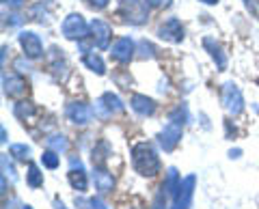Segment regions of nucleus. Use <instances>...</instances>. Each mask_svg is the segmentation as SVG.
<instances>
[{"instance_id":"f257e3e1","label":"nucleus","mask_w":259,"mask_h":209,"mask_svg":"<svg viewBox=\"0 0 259 209\" xmlns=\"http://www.w3.org/2000/svg\"><path fill=\"white\" fill-rule=\"evenodd\" d=\"M132 166L141 177H156L160 173V158L149 142H136L132 147Z\"/></svg>"},{"instance_id":"f03ea898","label":"nucleus","mask_w":259,"mask_h":209,"mask_svg":"<svg viewBox=\"0 0 259 209\" xmlns=\"http://www.w3.org/2000/svg\"><path fill=\"white\" fill-rule=\"evenodd\" d=\"M145 0H121L119 5V15L125 22H130L132 26H143L149 18V9Z\"/></svg>"},{"instance_id":"7ed1b4c3","label":"nucleus","mask_w":259,"mask_h":209,"mask_svg":"<svg viewBox=\"0 0 259 209\" xmlns=\"http://www.w3.org/2000/svg\"><path fill=\"white\" fill-rule=\"evenodd\" d=\"M63 35L69 41H82L84 37H89V28L91 24H87V20L80 13H69L67 18L63 20Z\"/></svg>"},{"instance_id":"20e7f679","label":"nucleus","mask_w":259,"mask_h":209,"mask_svg":"<svg viewBox=\"0 0 259 209\" xmlns=\"http://www.w3.org/2000/svg\"><path fill=\"white\" fill-rule=\"evenodd\" d=\"M221 99H223V106L229 115L238 117L242 110H244V97H242V91L238 88V84L233 82H225L223 84V91H221Z\"/></svg>"},{"instance_id":"39448f33","label":"nucleus","mask_w":259,"mask_h":209,"mask_svg":"<svg viewBox=\"0 0 259 209\" xmlns=\"http://www.w3.org/2000/svg\"><path fill=\"white\" fill-rule=\"evenodd\" d=\"M123 101L119 99V95L115 93H104L100 99L95 101V117L102 119V121H106L110 119L112 115H117V112H123Z\"/></svg>"},{"instance_id":"423d86ee","label":"nucleus","mask_w":259,"mask_h":209,"mask_svg":"<svg viewBox=\"0 0 259 209\" xmlns=\"http://www.w3.org/2000/svg\"><path fill=\"white\" fill-rule=\"evenodd\" d=\"M194 188H197V177L188 175L184 177L180 188L173 194V207L171 209H190L192 205V196H194Z\"/></svg>"},{"instance_id":"0eeeda50","label":"nucleus","mask_w":259,"mask_h":209,"mask_svg":"<svg viewBox=\"0 0 259 209\" xmlns=\"http://www.w3.org/2000/svg\"><path fill=\"white\" fill-rule=\"evenodd\" d=\"M65 115L74 125H89L95 117V108L89 106L84 101H71L67 108H65Z\"/></svg>"},{"instance_id":"6e6552de","label":"nucleus","mask_w":259,"mask_h":209,"mask_svg":"<svg viewBox=\"0 0 259 209\" xmlns=\"http://www.w3.org/2000/svg\"><path fill=\"white\" fill-rule=\"evenodd\" d=\"M3 91L7 97L11 99H22L28 93V82L18 74H5L3 76Z\"/></svg>"},{"instance_id":"1a4fd4ad","label":"nucleus","mask_w":259,"mask_h":209,"mask_svg":"<svg viewBox=\"0 0 259 209\" xmlns=\"http://www.w3.org/2000/svg\"><path fill=\"white\" fill-rule=\"evenodd\" d=\"M182 132H184V125L175 123V121H168L164 125V130L158 134L160 147L164 149V151H173L177 144H180V140H182Z\"/></svg>"},{"instance_id":"9d476101","label":"nucleus","mask_w":259,"mask_h":209,"mask_svg":"<svg viewBox=\"0 0 259 209\" xmlns=\"http://www.w3.org/2000/svg\"><path fill=\"white\" fill-rule=\"evenodd\" d=\"M158 37L168 43H182L184 41V26L177 18H168L158 26Z\"/></svg>"},{"instance_id":"9b49d317","label":"nucleus","mask_w":259,"mask_h":209,"mask_svg":"<svg viewBox=\"0 0 259 209\" xmlns=\"http://www.w3.org/2000/svg\"><path fill=\"white\" fill-rule=\"evenodd\" d=\"M20 45L24 50V56H28V59H41L44 56V43L39 35L30 33V30H24L20 33Z\"/></svg>"},{"instance_id":"f8f14e48","label":"nucleus","mask_w":259,"mask_h":209,"mask_svg":"<svg viewBox=\"0 0 259 209\" xmlns=\"http://www.w3.org/2000/svg\"><path fill=\"white\" fill-rule=\"evenodd\" d=\"M134 52H136V43L130 37H119L110 47V56L117 63H130L134 59Z\"/></svg>"},{"instance_id":"ddd939ff","label":"nucleus","mask_w":259,"mask_h":209,"mask_svg":"<svg viewBox=\"0 0 259 209\" xmlns=\"http://www.w3.org/2000/svg\"><path fill=\"white\" fill-rule=\"evenodd\" d=\"M91 33H93V41L97 47H108L110 45V39H112V28L108 22L104 20H93L91 22Z\"/></svg>"},{"instance_id":"4468645a","label":"nucleus","mask_w":259,"mask_h":209,"mask_svg":"<svg viewBox=\"0 0 259 209\" xmlns=\"http://www.w3.org/2000/svg\"><path fill=\"white\" fill-rule=\"evenodd\" d=\"M130 108H132L136 115H141V117H151L158 106H156V101H153L151 97H147V95L134 93L132 97H130Z\"/></svg>"},{"instance_id":"2eb2a0df","label":"nucleus","mask_w":259,"mask_h":209,"mask_svg":"<svg viewBox=\"0 0 259 209\" xmlns=\"http://www.w3.org/2000/svg\"><path fill=\"white\" fill-rule=\"evenodd\" d=\"M13 115H15V119H18V121H22L24 125H26V123L35 121V117L39 115V108H37L32 101L22 99V101H18V103L13 106Z\"/></svg>"},{"instance_id":"dca6fc26","label":"nucleus","mask_w":259,"mask_h":209,"mask_svg":"<svg viewBox=\"0 0 259 209\" xmlns=\"http://www.w3.org/2000/svg\"><path fill=\"white\" fill-rule=\"evenodd\" d=\"M93 181H95V190L100 192V194H108V192H112V188H115V177L108 171H104V168H95Z\"/></svg>"},{"instance_id":"f3484780","label":"nucleus","mask_w":259,"mask_h":209,"mask_svg":"<svg viewBox=\"0 0 259 209\" xmlns=\"http://www.w3.org/2000/svg\"><path fill=\"white\" fill-rule=\"evenodd\" d=\"M203 47L209 52V56L214 59V63H216V67H218V69H227V56H225L223 47H221V43H218L216 39L205 37V39H203Z\"/></svg>"},{"instance_id":"a211bd4d","label":"nucleus","mask_w":259,"mask_h":209,"mask_svg":"<svg viewBox=\"0 0 259 209\" xmlns=\"http://www.w3.org/2000/svg\"><path fill=\"white\" fill-rule=\"evenodd\" d=\"M48 69L54 78H63L65 69H67V63H65V56L59 52V47H52L50 50V63H48Z\"/></svg>"},{"instance_id":"6ab92c4d","label":"nucleus","mask_w":259,"mask_h":209,"mask_svg":"<svg viewBox=\"0 0 259 209\" xmlns=\"http://www.w3.org/2000/svg\"><path fill=\"white\" fill-rule=\"evenodd\" d=\"M108 155H110V144L106 140H100L93 147V155H91V162L95 168H104V164L108 162Z\"/></svg>"},{"instance_id":"aec40b11","label":"nucleus","mask_w":259,"mask_h":209,"mask_svg":"<svg viewBox=\"0 0 259 209\" xmlns=\"http://www.w3.org/2000/svg\"><path fill=\"white\" fill-rule=\"evenodd\" d=\"M67 179L71 183V188L78 190V192H87L89 188V179H87V173H84V168L80 166V168H71V171L67 173Z\"/></svg>"},{"instance_id":"412c9836","label":"nucleus","mask_w":259,"mask_h":209,"mask_svg":"<svg viewBox=\"0 0 259 209\" xmlns=\"http://www.w3.org/2000/svg\"><path fill=\"white\" fill-rule=\"evenodd\" d=\"M82 63L93 71V74H97V76H104V74H106V65H104V61H102L100 54H95V52H84Z\"/></svg>"},{"instance_id":"4be33fe9","label":"nucleus","mask_w":259,"mask_h":209,"mask_svg":"<svg viewBox=\"0 0 259 209\" xmlns=\"http://www.w3.org/2000/svg\"><path fill=\"white\" fill-rule=\"evenodd\" d=\"M26 183H28V188H32V190H39L44 186V173L39 171V166L32 164V162L26 168Z\"/></svg>"},{"instance_id":"5701e85b","label":"nucleus","mask_w":259,"mask_h":209,"mask_svg":"<svg viewBox=\"0 0 259 209\" xmlns=\"http://www.w3.org/2000/svg\"><path fill=\"white\" fill-rule=\"evenodd\" d=\"M9 155L13 160H18V162L26 164L30 160V147H28V144H24V142H15V144H11V147H9Z\"/></svg>"},{"instance_id":"b1692460","label":"nucleus","mask_w":259,"mask_h":209,"mask_svg":"<svg viewBox=\"0 0 259 209\" xmlns=\"http://www.w3.org/2000/svg\"><path fill=\"white\" fill-rule=\"evenodd\" d=\"M180 183H182V179H180V173H177V168H168L166 181L162 183V188H164L168 194H175L177 188H180Z\"/></svg>"},{"instance_id":"393cba45","label":"nucleus","mask_w":259,"mask_h":209,"mask_svg":"<svg viewBox=\"0 0 259 209\" xmlns=\"http://www.w3.org/2000/svg\"><path fill=\"white\" fill-rule=\"evenodd\" d=\"M46 142H48V149L56 151V153H63V151H67V138H65L63 134H54Z\"/></svg>"},{"instance_id":"a878e982","label":"nucleus","mask_w":259,"mask_h":209,"mask_svg":"<svg viewBox=\"0 0 259 209\" xmlns=\"http://www.w3.org/2000/svg\"><path fill=\"white\" fill-rule=\"evenodd\" d=\"M168 121H175L180 125H186V121H188V108H186V103H180L177 108L171 110V115H168Z\"/></svg>"},{"instance_id":"bb28decb","label":"nucleus","mask_w":259,"mask_h":209,"mask_svg":"<svg viewBox=\"0 0 259 209\" xmlns=\"http://www.w3.org/2000/svg\"><path fill=\"white\" fill-rule=\"evenodd\" d=\"M41 164L46 168H50V171H54V168H59V164H61V155L56 153V151L48 149V151H44V155H41Z\"/></svg>"},{"instance_id":"cd10ccee","label":"nucleus","mask_w":259,"mask_h":209,"mask_svg":"<svg viewBox=\"0 0 259 209\" xmlns=\"http://www.w3.org/2000/svg\"><path fill=\"white\" fill-rule=\"evenodd\" d=\"M166 194L168 192L164 188H160V192L156 194V200H153V209H166Z\"/></svg>"},{"instance_id":"c85d7f7f","label":"nucleus","mask_w":259,"mask_h":209,"mask_svg":"<svg viewBox=\"0 0 259 209\" xmlns=\"http://www.w3.org/2000/svg\"><path fill=\"white\" fill-rule=\"evenodd\" d=\"M9 153H7V155H3V171H5V177L7 175H11V179H15V177H18V175H15V168H13V164L9 162Z\"/></svg>"},{"instance_id":"c756f323","label":"nucleus","mask_w":259,"mask_h":209,"mask_svg":"<svg viewBox=\"0 0 259 209\" xmlns=\"http://www.w3.org/2000/svg\"><path fill=\"white\" fill-rule=\"evenodd\" d=\"M89 203H91V207H93V209H108V205L104 203L102 198H97V196H93L91 200H89Z\"/></svg>"},{"instance_id":"7c9ffc66","label":"nucleus","mask_w":259,"mask_h":209,"mask_svg":"<svg viewBox=\"0 0 259 209\" xmlns=\"http://www.w3.org/2000/svg\"><path fill=\"white\" fill-rule=\"evenodd\" d=\"M89 5L93 7V9H106L108 7V0H87Z\"/></svg>"},{"instance_id":"2f4dec72","label":"nucleus","mask_w":259,"mask_h":209,"mask_svg":"<svg viewBox=\"0 0 259 209\" xmlns=\"http://www.w3.org/2000/svg\"><path fill=\"white\" fill-rule=\"evenodd\" d=\"M5 5H9L11 9H20V7L24 5V0H3Z\"/></svg>"},{"instance_id":"473e14b6","label":"nucleus","mask_w":259,"mask_h":209,"mask_svg":"<svg viewBox=\"0 0 259 209\" xmlns=\"http://www.w3.org/2000/svg\"><path fill=\"white\" fill-rule=\"evenodd\" d=\"M244 5H246V9L253 13V15H257V7H255V0H244Z\"/></svg>"},{"instance_id":"72a5a7b5","label":"nucleus","mask_w":259,"mask_h":209,"mask_svg":"<svg viewBox=\"0 0 259 209\" xmlns=\"http://www.w3.org/2000/svg\"><path fill=\"white\" fill-rule=\"evenodd\" d=\"M149 7H164L166 5V0H145Z\"/></svg>"},{"instance_id":"f704fd0d","label":"nucleus","mask_w":259,"mask_h":209,"mask_svg":"<svg viewBox=\"0 0 259 209\" xmlns=\"http://www.w3.org/2000/svg\"><path fill=\"white\" fill-rule=\"evenodd\" d=\"M54 209H67V207H65V203L61 198H54Z\"/></svg>"},{"instance_id":"c9c22d12","label":"nucleus","mask_w":259,"mask_h":209,"mask_svg":"<svg viewBox=\"0 0 259 209\" xmlns=\"http://www.w3.org/2000/svg\"><path fill=\"white\" fill-rule=\"evenodd\" d=\"M0 134H3V138H0V140L7 142V130H5V127H3V130H0Z\"/></svg>"},{"instance_id":"e433bc0d","label":"nucleus","mask_w":259,"mask_h":209,"mask_svg":"<svg viewBox=\"0 0 259 209\" xmlns=\"http://www.w3.org/2000/svg\"><path fill=\"white\" fill-rule=\"evenodd\" d=\"M229 155H231V158H240V151H238V149H236V151H229Z\"/></svg>"},{"instance_id":"4c0bfd02","label":"nucleus","mask_w":259,"mask_h":209,"mask_svg":"<svg viewBox=\"0 0 259 209\" xmlns=\"http://www.w3.org/2000/svg\"><path fill=\"white\" fill-rule=\"evenodd\" d=\"M201 3H205V5H216L218 0H201Z\"/></svg>"},{"instance_id":"58836bf2","label":"nucleus","mask_w":259,"mask_h":209,"mask_svg":"<svg viewBox=\"0 0 259 209\" xmlns=\"http://www.w3.org/2000/svg\"><path fill=\"white\" fill-rule=\"evenodd\" d=\"M22 209H32V207L30 205H22Z\"/></svg>"}]
</instances>
